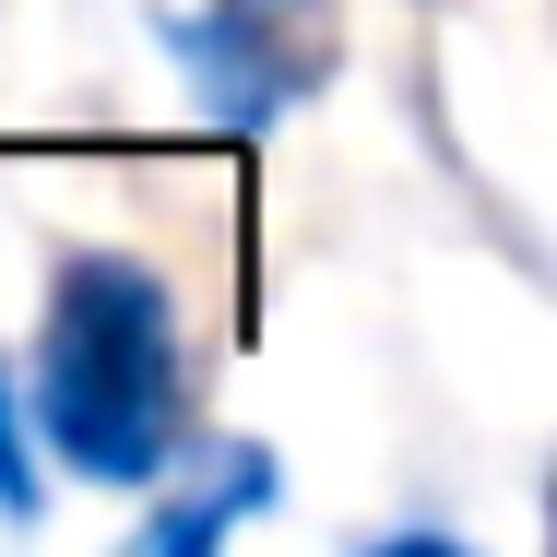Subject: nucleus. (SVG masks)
<instances>
[{"mask_svg": "<svg viewBox=\"0 0 557 557\" xmlns=\"http://www.w3.org/2000/svg\"><path fill=\"white\" fill-rule=\"evenodd\" d=\"M36 440L96 486H154L178 440H190V344H178V297L119 261V249H72L48 285V344H36Z\"/></svg>", "mask_w": 557, "mask_h": 557, "instance_id": "1", "label": "nucleus"}, {"mask_svg": "<svg viewBox=\"0 0 557 557\" xmlns=\"http://www.w3.org/2000/svg\"><path fill=\"white\" fill-rule=\"evenodd\" d=\"M0 510H12V522L36 510V462H24V392H12V368H0Z\"/></svg>", "mask_w": 557, "mask_h": 557, "instance_id": "4", "label": "nucleus"}, {"mask_svg": "<svg viewBox=\"0 0 557 557\" xmlns=\"http://www.w3.org/2000/svg\"><path fill=\"white\" fill-rule=\"evenodd\" d=\"M261 498H273V450H214V474H202L190 498H166V510H154V546L190 557V546H214L237 510H261Z\"/></svg>", "mask_w": 557, "mask_h": 557, "instance_id": "3", "label": "nucleus"}, {"mask_svg": "<svg viewBox=\"0 0 557 557\" xmlns=\"http://www.w3.org/2000/svg\"><path fill=\"white\" fill-rule=\"evenodd\" d=\"M166 48L214 84L225 119H273L297 108L333 60L321 36V0H202V12H166Z\"/></svg>", "mask_w": 557, "mask_h": 557, "instance_id": "2", "label": "nucleus"}]
</instances>
